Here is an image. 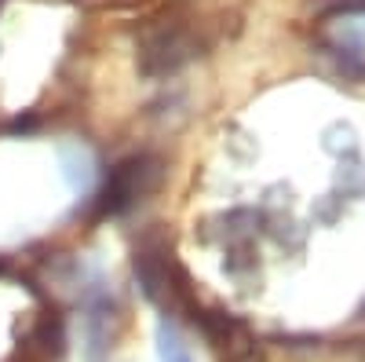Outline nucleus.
<instances>
[{
  "mask_svg": "<svg viewBox=\"0 0 365 362\" xmlns=\"http://www.w3.org/2000/svg\"><path fill=\"white\" fill-rule=\"evenodd\" d=\"M194 55V44L182 37V34H158L143 44V70L146 74H165V70H175L179 63H187Z\"/></svg>",
  "mask_w": 365,
  "mask_h": 362,
  "instance_id": "f03ea898",
  "label": "nucleus"
},
{
  "mask_svg": "<svg viewBox=\"0 0 365 362\" xmlns=\"http://www.w3.org/2000/svg\"><path fill=\"white\" fill-rule=\"evenodd\" d=\"M161 165L154 158H132L125 165H117L106 179V191L99 198V216H113V213H125V208L143 198L150 187L158 183Z\"/></svg>",
  "mask_w": 365,
  "mask_h": 362,
  "instance_id": "f257e3e1",
  "label": "nucleus"
},
{
  "mask_svg": "<svg viewBox=\"0 0 365 362\" xmlns=\"http://www.w3.org/2000/svg\"><path fill=\"white\" fill-rule=\"evenodd\" d=\"M161 351H165V362H190L187 355H182V348H179V341L175 337H161Z\"/></svg>",
  "mask_w": 365,
  "mask_h": 362,
  "instance_id": "7ed1b4c3",
  "label": "nucleus"
}]
</instances>
